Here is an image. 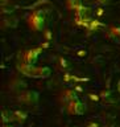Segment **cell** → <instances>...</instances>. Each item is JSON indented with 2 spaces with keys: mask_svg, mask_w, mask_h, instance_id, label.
Segmentation results:
<instances>
[{
  "mask_svg": "<svg viewBox=\"0 0 120 127\" xmlns=\"http://www.w3.org/2000/svg\"><path fill=\"white\" fill-rule=\"evenodd\" d=\"M44 34H45V37H46L48 40H50V37H51V34H50V31H44Z\"/></svg>",
  "mask_w": 120,
  "mask_h": 127,
  "instance_id": "cell-16",
  "label": "cell"
},
{
  "mask_svg": "<svg viewBox=\"0 0 120 127\" xmlns=\"http://www.w3.org/2000/svg\"><path fill=\"white\" fill-rule=\"evenodd\" d=\"M89 97H90L91 99H95V101L98 99V97H96V95H94V94H89Z\"/></svg>",
  "mask_w": 120,
  "mask_h": 127,
  "instance_id": "cell-19",
  "label": "cell"
},
{
  "mask_svg": "<svg viewBox=\"0 0 120 127\" xmlns=\"http://www.w3.org/2000/svg\"><path fill=\"white\" fill-rule=\"evenodd\" d=\"M50 74H51L50 67L33 65V69H32V73H30V78H48V77H50Z\"/></svg>",
  "mask_w": 120,
  "mask_h": 127,
  "instance_id": "cell-5",
  "label": "cell"
},
{
  "mask_svg": "<svg viewBox=\"0 0 120 127\" xmlns=\"http://www.w3.org/2000/svg\"><path fill=\"white\" fill-rule=\"evenodd\" d=\"M58 99H59L61 103H63V105H67V103H70L71 101L78 99V94H77V91L73 90V89H66L61 93Z\"/></svg>",
  "mask_w": 120,
  "mask_h": 127,
  "instance_id": "cell-6",
  "label": "cell"
},
{
  "mask_svg": "<svg viewBox=\"0 0 120 127\" xmlns=\"http://www.w3.org/2000/svg\"><path fill=\"white\" fill-rule=\"evenodd\" d=\"M66 111L70 115H83L87 111V107L83 102H81L79 99H75V101H71L70 103H67L65 106Z\"/></svg>",
  "mask_w": 120,
  "mask_h": 127,
  "instance_id": "cell-4",
  "label": "cell"
},
{
  "mask_svg": "<svg viewBox=\"0 0 120 127\" xmlns=\"http://www.w3.org/2000/svg\"><path fill=\"white\" fill-rule=\"evenodd\" d=\"M107 36L111 38H115V40H120V28L119 27H110L108 32H107Z\"/></svg>",
  "mask_w": 120,
  "mask_h": 127,
  "instance_id": "cell-10",
  "label": "cell"
},
{
  "mask_svg": "<svg viewBox=\"0 0 120 127\" xmlns=\"http://www.w3.org/2000/svg\"><path fill=\"white\" fill-rule=\"evenodd\" d=\"M98 15H99V16L103 15V9H102V8H99V9H98Z\"/></svg>",
  "mask_w": 120,
  "mask_h": 127,
  "instance_id": "cell-21",
  "label": "cell"
},
{
  "mask_svg": "<svg viewBox=\"0 0 120 127\" xmlns=\"http://www.w3.org/2000/svg\"><path fill=\"white\" fill-rule=\"evenodd\" d=\"M86 126H87V127H100L98 123H95V122H90V123H87Z\"/></svg>",
  "mask_w": 120,
  "mask_h": 127,
  "instance_id": "cell-15",
  "label": "cell"
},
{
  "mask_svg": "<svg viewBox=\"0 0 120 127\" xmlns=\"http://www.w3.org/2000/svg\"><path fill=\"white\" fill-rule=\"evenodd\" d=\"M90 21H91V17H90V16H75V19H74V23L77 24L78 27L86 28V29L89 28Z\"/></svg>",
  "mask_w": 120,
  "mask_h": 127,
  "instance_id": "cell-7",
  "label": "cell"
},
{
  "mask_svg": "<svg viewBox=\"0 0 120 127\" xmlns=\"http://www.w3.org/2000/svg\"><path fill=\"white\" fill-rule=\"evenodd\" d=\"M1 121L3 123H12V122H15V115H13V111H11V110H7V109H4L3 110V113H1Z\"/></svg>",
  "mask_w": 120,
  "mask_h": 127,
  "instance_id": "cell-9",
  "label": "cell"
},
{
  "mask_svg": "<svg viewBox=\"0 0 120 127\" xmlns=\"http://www.w3.org/2000/svg\"><path fill=\"white\" fill-rule=\"evenodd\" d=\"M28 25L30 29H33L36 32H40L44 29L45 27V15L41 9L34 11L28 16Z\"/></svg>",
  "mask_w": 120,
  "mask_h": 127,
  "instance_id": "cell-1",
  "label": "cell"
},
{
  "mask_svg": "<svg viewBox=\"0 0 120 127\" xmlns=\"http://www.w3.org/2000/svg\"><path fill=\"white\" fill-rule=\"evenodd\" d=\"M59 61H61V66H63V67H67V62H66V60L61 58Z\"/></svg>",
  "mask_w": 120,
  "mask_h": 127,
  "instance_id": "cell-17",
  "label": "cell"
},
{
  "mask_svg": "<svg viewBox=\"0 0 120 127\" xmlns=\"http://www.w3.org/2000/svg\"><path fill=\"white\" fill-rule=\"evenodd\" d=\"M13 115H15V122L19 123V125H23L28 118V114L25 113V111H21V110H15Z\"/></svg>",
  "mask_w": 120,
  "mask_h": 127,
  "instance_id": "cell-8",
  "label": "cell"
},
{
  "mask_svg": "<svg viewBox=\"0 0 120 127\" xmlns=\"http://www.w3.org/2000/svg\"><path fill=\"white\" fill-rule=\"evenodd\" d=\"M48 46H49V44L45 42L40 46H36V48H32V49L26 50L25 53L23 54V61L26 62V64H34L37 61V58L40 57V54L42 53L44 48H48Z\"/></svg>",
  "mask_w": 120,
  "mask_h": 127,
  "instance_id": "cell-3",
  "label": "cell"
},
{
  "mask_svg": "<svg viewBox=\"0 0 120 127\" xmlns=\"http://www.w3.org/2000/svg\"><path fill=\"white\" fill-rule=\"evenodd\" d=\"M67 127H70V126H67Z\"/></svg>",
  "mask_w": 120,
  "mask_h": 127,
  "instance_id": "cell-22",
  "label": "cell"
},
{
  "mask_svg": "<svg viewBox=\"0 0 120 127\" xmlns=\"http://www.w3.org/2000/svg\"><path fill=\"white\" fill-rule=\"evenodd\" d=\"M66 3H67V8L71 11H74V12L83 5L81 0H66Z\"/></svg>",
  "mask_w": 120,
  "mask_h": 127,
  "instance_id": "cell-11",
  "label": "cell"
},
{
  "mask_svg": "<svg viewBox=\"0 0 120 127\" xmlns=\"http://www.w3.org/2000/svg\"><path fill=\"white\" fill-rule=\"evenodd\" d=\"M1 127H13V126H12L11 123H3V126H1Z\"/></svg>",
  "mask_w": 120,
  "mask_h": 127,
  "instance_id": "cell-20",
  "label": "cell"
},
{
  "mask_svg": "<svg viewBox=\"0 0 120 127\" xmlns=\"http://www.w3.org/2000/svg\"><path fill=\"white\" fill-rule=\"evenodd\" d=\"M78 56H81V57L86 56V50H79V52H78Z\"/></svg>",
  "mask_w": 120,
  "mask_h": 127,
  "instance_id": "cell-18",
  "label": "cell"
},
{
  "mask_svg": "<svg viewBox=\"0 0 120 127\" xmlns=\"http://www.w3.org/2000/svg\"><path fill=\"white\" fill-rule=\"evenodd\" d=\"M103 25V24L100 23V21H99V20H95V19H91V21H90V25H89V28H87V29H89V31H91V32H93V31H96L98 29V28H100Z\"/></svg>",
  "mask_w": 120,
  "mask_h": 127,
  "instance_id": "cell-13",
  "label": "cell"
},
{
  "mask_svg": "<svg viewBox=\"0 0 120 127\" xmlns=\"http://www.w3.org/2000/svg\"><path fill=\"white\" fill-rule=\"evenodd\" d=\"M74 13H75V16H89V13H90V8L86 7V5H82L81 8H78V9L75 11Z\"/></svg>",
  "mask_w": 120,
  "mask_h": 127,
  "instance_id": "cell-12",
  "label": "cell"
},
{
  "mask_svg": "<svg viewBox=\"0 0 120 127\" xmlns=\"http://www.w3.org/2000/svg\"><path fill=\"white\" fill-rule=\"evenodd\" d=\"M38 93L33 90H20L16 95V102L21 103V105H36L38 102Z\"/></svg>",
  "mask_w": 120,
  "mask_h": 127,
  "instance_id": "cell-2",
  "label": "cell"
},
{
  "mask_svg": "<svg viewBox=\"0 0 120 127\" xmlns=\"http://www.w3.org/2000/svg\"><path fill=\"white\" fill-rule=\"evenodd\" d=\"M63 79H65L66 82H69L70 79H78V78H75L74 75H71V74H69V73H66V74H65V77H63Z\"/></svg>",
  "mask_w": 120,
  "mask_h": 127,
  "instance_id": "cell-14",
  "label": "cell"
}]
</instances>
